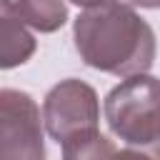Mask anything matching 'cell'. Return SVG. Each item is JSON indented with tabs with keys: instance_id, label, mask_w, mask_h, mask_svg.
I'll list each match as a JSON object with an SVG mask.
<instances>
[{
	"instance_id": "6da1fadb",
	"label": "cell",
	"mask_w": 160,
	"mask_h": 160,
	"mask_svg": "<svg viewBox=\"0 0 160 160\" xmlns=\"http://www.w3.org/2000/svg\"><path fill=\"white\" fill-rule=\"evenodd\" d=\"M72 40L85 65L118 78L148 72L158 50L152 28L120 0L85 8L72 22Z\"/></svg>"
},
{
	"instance_id": "7a4b0ae2",
	"label": "cell",
	"mask_w": 160,
	"mask_h": 160,
	"mask_svg": "<svg viewBox=\"0 0 160 160\" xmlns=\"http://www.w3.org/2000/svg\"><path fill=\"white\" fill-rule=\"evenodd\" d=\"M105 120L115 138L150 152L160 138V80L148 72L125 78L105 98Z\"/></svg>"
},
{
	"instance_id": "3957f363",
	"label": "cell",
	"mask_w": 160,
	"mask_h": 160,
	"mask_svg": "<svg viewBox=\"0 0 160 160\" xmlns=\"http://www.w3.org/2000/svg\"><path fill=\"white\" fill-rule=\"evenodd\" d=\"M42 122L50 138L62 145L65 140L98 130L100 122V100L92 85L68 78L52 85L42 102Z\"/></svg>"
},
{
	"instance_id": "277c9868",
	"label": "cell",
	"mask_w": 160,
	"mask_h": 160,
	"mask_svg": "<svg viewBox=\"0 0 160 160\" xmlns=\"http://www.w3.org/2000/svg\"><path fill=\"white\" fill-rule=\"evenodd\" d=\"M42 125L30 92L0 88V160H45Z\"/></svg>"
},
{
	"instance_id": "5b68a950",
	"label": "cell",
	"mask_w": 160,
	"mask_h": 160,
	"mask_svg": "<svg viewBox=\"0 0 160 160\" xmlns=\"http://www.w3.org/2000/svg\"><path fill=\"white\" fill-rule=\"evenodd\" d=\"M38 50V40L25 28L12 0H0V70L25 65Z\"/></svg>"
},
{
	"instance_id": "8992f818",
	"label": "cell",
	"mask_w": 160,
	"mask_h": 160,
	"mask_svg": "<svg viewBox=\"0 0 160 160\" xmlns=\"http://www.w3.org/2000/svg\"><path fill=\"white\" fill-rule=\"evenodd\" d=\"M62 160H155L142 150H118L112 140H108L100 130H90L75 135L62 142Z\"/></svg>"
},
{
	"instance_id": "52a82bcc",
	"label": "cell",
	"mask_w": 160,
	"mask_h": 160,
	"mask_svg": "<svg viewBox=\"0 0 160 160\" xmlns=\"http://www.w3.org/2000/svg\"><path fill=\"white\" fill-rule=\"evenodd\" d=\"M25 25L38 32H55L68 22V8L62 0H12Z\"/></svg>"
},
{
	"instance_id": "ba28073f",
	"label": "cell",
	"mask_w": 160,
	"mask_h": 160,
	"mask_svg": "<svg viewBox=\"0 0 160 160\" xmlns=\"http://www.w3.org/2000/svg\"><path fill=\"white\" fill-rule=\"evenodd\" d=\"M132 5H140V8H148V10H160V0H130Z\"/></svg>"
},
{
	"instance_id": "9c48e42d",
	"label": "cell",
	"mask_w": 160,
	"mask_h": 160,
	"mask_svg": "<svg viewBox=\"0 0 160 160\" xmlns=\"http://www.w3.org/2000/svg\"><path fill=\"white\" fill-rule=\"evenodd\" d=\"M72 5H78V8H92V5H100V2H105V0H70Z\"/></svg>"
},
{
	"instance_id": "30bf717a",
	"label": "cell",
	"mask_w": 160,
	"mask_h": 160,
	"mask_svg": "<svg viewBox=\"0 0 160 160\" xmlns=\"http://www.w3.org/2000/svg\"><path fill=\"white\" fill-rule=\"evenodd\" d=\"M150 155H152L155 160H160V138H158V145H155V148L150 150Z\"/></svg>"
}]
</instances>
